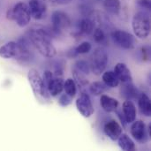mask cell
Segmentation results:
<instances>
[{
    "instance_id": "6da1fadb",
    "label": "cell",
    "mask_w": 151,
    "mask_h": 151,
    "mask_svg": "<svg viewBox=\"0 0 151 151\" xmlns=\"http://www.w3.org/2000/svg\"><path fill=\"white\" fill-rule=\"evenodd\" d=\"M52 35H54V33L51 29L36 28L30 29L27 32V38L42 56L51 58L57 54V50L51 42Z\"/></svg>"
},
{
    "instance_id": "7a4b0ae2",
    "label": "cell",
    "mask_w": 151,
    "mask_h": 151,
    "mask_svg": "<svg viewBox=\"0 0 151 151\" xmlns=\"http://www.w3.org/2000/svg\"><path fill=\"white\" fill-rule=\"evenodd\" d=\"M27 80L35 97L41 101H45L50 98V94L47 90L43 78L36 69H30L27 73Z\"/></svg>"
},
{
    "instance_id": "3957f363",
    "label": "cell",
    "mask_w": 151,
    "mask_h": 151,
    "mask_svg": "<svg viewBox=\"0 0 151 151\" xmlns=\"http://www.w3.org/2000/svg\"><path fill=\"white\" fill-rule=\"evenodd\" d=\"M132 27L135 35L140 39H146L150 34V18L145 11H140L134 14L132 19Z\"/></svg>"
},
{
    "instance_id": "277c9868",
    "label": "cell",
    "mask_w": 151,
    "mask_h": 151,
    "mask_svg": "<svg viewBox=\"0 0 151 151\" xmlns=\"http://www.w3.org/2000/svg\"><path fill=\"white\" fill-rule=\"evenodd\" d=\"M6 17L8 19L14 20L16 24L20 27L27 26L31 19L28 6L23 2H19L13 7L9 9Z\"/></svg>"
},
{
    "instance_id": "5b68a950",
    "label": "cell",
    "mask_w": 151,
    "mask_h": 151,
    "mask_svg": "<svg viewBox=\"0 0 151 151\" xmlns=\"http://www.w3.org/2000/svg\"><path fill=\"white\" fill-rule=\"evenodd\" d=\"M109 61V56L107 51L100 47L95 50L90 58L89 67L90 72L95 75H101L105 71Z\"/></svg>"
},
{
    "instance_id": "8992f818",
    "label": "cell",
    "mask_w": 151,
    "mask_h": 151,
    "mask_svg": "<svg viewBox=\"0 0 151 151\" xmlns=\"http://www.w3.org/2000/svg\"><path fill=\"white\" fill-rule=\"evenodd\" d=\"M43 80L50 96H58L62 93L64 89V81L60 75L53 73L51 71H45Z\"/></svg>"
},
{
    "instance_id": "52a82bcc",
    "label": "cell",
    "mask_w": 151,
    "mask_h": 151,
    "mask_svg": "<svg viewBox=\"0 0 151 151\" xmlns=\"http://www.w3.org/2000/svg\"><path fill=\"white\" fill-rule=\"evenodd\" d=\"M51 23L54 34H61L64 31H66L71 27V19L69 16L61 11H56L52 13Z\"/></svg>"
},
{
    "instance_id": "ba28073f",
    "label": "cell",
    "mask_w": 151,
    "mask_h": 151,
    "mask_svg": "<svg viewBox=\"0 0 151 151\" xmlns=\"http://www.w3.org/2000/svg\"><path fill=\"white\" fill-rule=\"evenodd\" d=\"M113 42L124 50H132L135 46L134 36L124 30H115L111 33Z\"/></svg>"
},
{
    "instance_id": "9c48e42d",
    "label": "cell",
    "mask_w": 151,
    "mask_h": 151,
    "mask_svg": "<svg viewBox=\"0 0 151 151\" xmlns=\"http://www.w3.org/2000/svg\"><path fill=\"white\" fill-rule=\"evenodd\" d=\"M76 107L78 111L84 118H90L94 112L95 109L89 96L86 93H81L76 100Z\"/></svg>"
},
{
    "instance_id": "30bf717a",
    "label": "cell",
    "mask_w": 151,
    "mask_h": 151,
    "mask_svg": "<svg viewBox=\"0 0 151 151\" xmlns=\"http://www.w3.org/2000/svg\"><path fill=\"white\" fill-rule=\"evenodd\" d=\"M18 53L15 58L20 64H26L31 59V49H30V41L27 37H21L18 40Z\"/></svg>"
},
{
    "instance_id": "8fae6325",
    "label": "cell",
    "mask_w": 151,
    "mask_h": 151,
    "mask_svg": "<svg viewBox=\"0 0 151 151\" xmlns=\"http://www.w3.org/2000/svg\"><path fill=\"white\" fill-rule=\"evenodd\" d=\"M130 132H131L133 138L136 142H138L142 144L146 142L147 129H146V125L142 120H134L132 123Z\"/></svg>"
},
{
    "instance_id": "7c38bea8",
    "label": "cell",
    "mask_w": 151,
    "mask_h": 151,
    "mask_svg": "<svg viewBox=\"0 0 151 151\" xmlns=\"http://www.w3.org/2000/svg\"><path fill=\"white\" fill-rule=\"evenodd\" d=\"M27 6L31 17H33L35 19L39 20L45 17L47 12V7L42 0H30Z\"/></svg>"
},
{
    "instance_id": "4fadbf2b",
    "label": "cell",
    "mask_w": 151,
    "mask_h": 151,
    "mask_svg": "<svg viewBox=\"0 0 151 151\" xmlns=\"http://www.w3.org/2000/svg\"><path fill=\"white\" fill-rule=\"evenodd\" d=\"M122 127L116 120H109L104 126V132L105 135L111 141H117L122 134Z\"/></svg>"
},
{
    "instance_id": "5bb4252c",
    "label": "cell",
    "mask_w": 151,
    "mask_h": 151,
    "mask_svg": "<svg viewBox=\"0 0 151 151\" xmlns=\"http://www.w3.org/2000/svg\"><path fill=\"white\" fill-rule=\"evenodd\" d=\"M115 74L117 75L119 82L121 83H127L133 81V77L130 69L127 67V65L124 63H118L115 67L114 71Z\"/></svg>"
},
{
    "instance_id": "9a60e30c",
    "label": "cell",
    "mask_w": 151,
    "mask_h": 151,
    "mask_svg": "<svg viewBox=\"0 0 151 151\" xmlns=\"http://www.w3.org/2000/svg\"><path fill=\"white\" fill-rule=\"evenodd\" d=\"M123 119L126 123L131 124L136 119V107L131 100H126L122 105Z\"/></svg>"
},
{
    "instance_id": "2e32d148",
    "label": "cell",
    "mask_w": 151,
    "mask_h": 151,
    "mask_svg": "<svg viewBox=\"0 0 151 151\" xmlns=\"http://www.w3.org/2000/svg\"><path fill=\"white\" fill-rule=\"evenodd\" d=\"M18 53V45L16 42L11 41L0 47V57L4 59L15 58Z\"/></svg>"
},
{
    "instance_id": "e0dca14e",
    "label": "cell",
    "mask_w": 151,
    "mask_h": 151,
    "mask_svg": "<svg viewBox=\"0 0 151 151\" xmlns=\"http://www.w3.org/2000/svg\"><path fill=\"white\" fill-rule=\"evenodd\" d=\"M121 87V96L126 98V100H133L136 99L139 96V91L137 88L133 84V82H127V83H122Z\"/></svg>"
},
{
    "instance_id": "ac0fdd59",
    "label": "cell",
    "mask_w": 151,
    "mask_h": 151,
    "mask_svg": "<svg viewBox=\"0 0 151 151\" xmlns=\"http://www.w3.org/2000/svg\"><path fill=\"white\" fill-rule=\"evenodd\" d=\"M100 104L104 111L106 112H114L119 107V102L117 99L111 97L107 95H102L100 99Z\"/></svg>"
},
{
    "instance_id": "d6986e66",
    "label": "cell",
    "mask_w": 151,
    "mask_h": 151,
    "mask_svg": "<svg viewBox=\"0 0 151 151\" xmlns=\"http://www.w3.org/2000/svg\"><path fill=\"white\" fill-rule=\"evenodd\" d=\"M138 106L140 111L145 117L151 116V101L150 97L145 93L139 94L138 96Z\"/></svg>"
},
{
    "instance_id": "ffe728a7",
    "label": "cell",
    "mask_w": 151,
    "mask_h": 151,
    "mask_svg": "<svg viewBox=\"0 0 151 151\" xmlns=\"http://www.w3.org/2000/svg\"><path fill=\"white\" fill-rule=\"evenodd\" d=\"M118 143L119 148L125 151L136 150V146L134 141L126 134H121L118 138Z\"/></svg>"
},
{
    "instance_id": "44dd1931",
    "label": "cell",
    "mask_w": 151,
    "mask_h": 151,
    "mask_svg": "<svg viewBox=\"0 0 151 151\" xmlns=\"http://www.w3.org/2000/svg\"><path fill=\"white\" fill-rule=\"evenodd\" d=\"M103 82L108 87V88H117L119 85V81L117 77V75L115 74V73L113 71H107V72H104L103 73Z\"/></svg>"
},
{
    "instance_id": "7402d4cb",
    "label": "cell",
    "mask_w": 151,
    "mask_h": 151,
    "mask_svg": "<svg viewBox=\"0 0 151 151\" xmlns=\"http://www.w3.org/2000/svg\"><path fill=\"white\" fill-rule=\"evenodd\" d=\"M104 7L107 12L112 15H118L120 12L119 0H104Z\"/></svg>"
},
{
    "instance_id": "603a6c76",
    "label": "cell",
    "mask_w": 151,
    "mask_h": 151,
    "mask_svg": "<svg viewBox=\"0 0 151 151\" xmlns=\"http://www.w3.org/2000/svg\"><path fill=\"white\" fill-rule=\"evenodd\" d=\"M80 32L84 35H90L95 29V23L90 18H84L79 24Z\"/></svg>"
},
{
    "instance_id": "cb8c5ba5",
    "label": "cell",
    "mask_w": 151,
    "mask_h": 151,
    "mask_svg": "<svg viewBox=\"0 0 151 151\" xmlns=\"http://www.w3.org/2000/svg\"><path fill=\"white\" fill-rule=\"evenodd\" d=\"M108 87L101 81H95L89 85V91L93 96H101L103 95L106 90Z\"/></svg>"
},
{
    "instance_id": "d4e9b609",
    "label": "cell",
    "mask_w": 151,
    "mask_h": 151,
    "mask_svg": "<svg viewBox=\"0 0 151 151\" xmlns=\"http://www.w3.org/2000/svg\"><path fill=\"white\" fill-rule=\"evenodd\" d=\"M64 89L65 94H67L68 96L73 98L77 94V88L74 80L69 78L65 81H64Z\"/></svg>"
},
{
    "instance_id": "484cf974",
    "label": "cell",
    "mask_w": 151,
    "mask_h": 151,
    "mask_svg": "<svg viewBox=\"0 0 151 151\" xmlns=\"http://www.w3.org/2000/svg\"><path fill=\"white\" fill-rule=\"evenodd\" d=\"M73 74L75 83H77L80 87H86L88 84V81L85 76L86 74H84L83 73H81L75 67L73 70Z\"/></svg>"
},
{
    "instance_id": "4316f807",
    "label": "cell",
    "mask_w": 151,
    "mask_h": 151,
    "mask_svg": "<svg viewBox=\"0 0 151 151\" xmlns=\"http://www.w3.org/2000/svg\"><path fill=\"white\" fill-rule=\"evenodd\" d=\"M94 32V40L96 42L100 43V44H104L106 42V35L104 31L102 28H96Z\"/></svg>"
},
{
    "instance_id": "83f0119b",
    "label": "cell",
    "mask_w": 151,
    "mask_h": 151,
    "mask_svg": "<svg viewBox=\"0 0 151 151\" xmlns=\"http://www.w3.org/2000/svg\"><path fill=\"white\" fill-rule=\"evenodd\" d=\"M76 69L83 73L84 74H88L90 73V67H89V63H88L85 60H79L76 62L75 66Z\"/></svg>"
},
{
    "instance_id": "f1b7e54d",
    "label": "cell",
    "mask_w": 151,
    "mask_h": 151,
    "mask_svg": "<svg viewBox=\"0 0 151 151\" xmlns=\"http://www.w3.org/2000/svg\"><path fill=\"white\" fill-rule=\"evenodd\" d=\"M92 49V45L89 42H83L79 46L75 48V51L77 54H86L88 53Z\"/></svg>"
},
{
    "instance_id": "f546056e",
    "label": "cell",
    "mask_w": 151,
    "mask_h": 151,
    "mask_svg": "<svg viewBox=\"0 0 151 151\" xmlns=\"http://www.w3.org/2000/svg\"><path fill=\"white\" fill-rule=\"evenodd\" d=\"M72 100H73V97H71L70 96H68L67 94H64L62 95L59 99H58V104L63 106V107H66L68 105H70L72 104Z\"/></svg>"
},
{
    "instance_id": "4dcf8cb0",
    "label": "cell",
    "mask_w": 151,
    "mask_h": 151,
    "mask_svg": "<svg viewBox=\"0 0 151 151\" xmlns=\"http://www.w3.org/2000/svg\"><path fill=\"white\" fill-rule=\"evenodd\" d=\"M136 3L140 7H142L143 9H145L147 11L150 10V0H136Z\"/></svg>"
},
{
    "instance_id": "1f68e13d",
    "label": "cell",
    "mask_w": 151,
    "mask_h": 151,
    "mask_svg": "<svg viewBox=\"0 0 151 151\" xmlns=\"http://www.w3.org/2000/svg\"><path fill=\"white\" fill-rule=\"evenodd\" d=\"M50 1H52V2H54L55 4H70L73 0H50Z\"/></svg>"
}]
</instances>
